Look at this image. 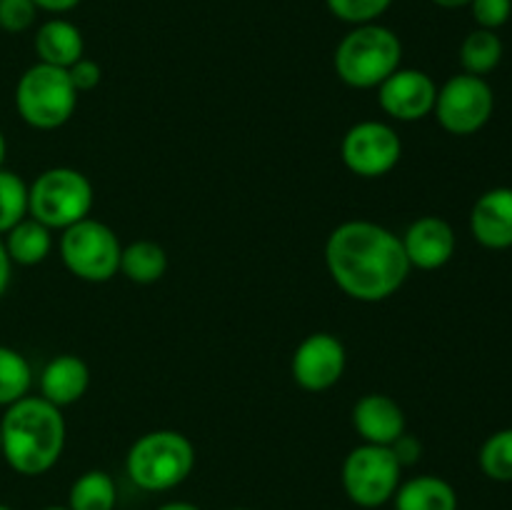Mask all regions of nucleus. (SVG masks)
<instances>
[{
    "instance_id": "f257e3e1",
    "label": "nucleus",
    "mask_w": 512,
    "mask_h": 510,
    "mask_svg": "<svg viewBox=\"0 0 512 510\" xmlns=\"http://www.w3.org/2000/svg\"><path fill=\"white\" fill-rule=\"evenodd\" d=\"M325 265L348 298L380 303L398 293L410 275L403 240L373 220H345L325 243Z\"/></svg>"
},
{
    "instance_id": "f03ea898",
    "label": "nucleus",
    "mask_w": 512,
    "mask_h": 510,
    "mask_svg": "<svg viewBox=\"0 0 512 510\" xmlns=\"http://www.w3.org/2000/svg\"><path fill=\"white\" fill-rule=\"evenodd\" d=\"M65 418L58 405L40 395H25L0 418V455L25 478L53 468L65 448Z\"/></svg>"
},
{
    "instance_id": "7ed1b4c3",
    "label": "nucleus",
    "mask_w": 512,
    "mask_h": 510,
    "mask_svg": "<svg viewBox=\"0 0 512 510\" xmlns=\"http://www.w3.org/2000/svg\"><path fill=\"white\" fill-rule=\"evenodd\" d=\"M400 60H403V43L398 33L380 23L353 25L333 55L338 78L358 90L378 88L400 68Z\"/></svg>"
},
{
    "instance_id": "20e7f679",
    "label": "nucleus",
    "mask_w": 512,
    "mask_h": 510,
    "mask_svg": "<svg viewBox=\"0 0 512 510\" xmlns=\"http://www.w3.org/2000/svg\"><path fill=\"white\" fill-rule=\"evenodd\" d=\"M195 445L178 430H150L128 450L125 473L145 493H165L190 478Z\"/></svg>"
},
{
    "instance_id": "39448f33",
    "label": "nucleus",
    "mask_w": 512,
    "mask_h": 510,
    "mask_svg": "<svg viewBox=\"0 0 512 510\" xmlns=\"http://www.w3.org/2000/svg\"><path fill=\"white\" fill-rule=\"evenodd\" d=\"M78 108V90L65 68L35 63L15 85V110L35 130H55L68 123Z\"/></svg>"
},
{
    "instance_id": "423d86ee",
    "label": "nucleus",
    "mask_w": 512,
    "mask_h": 510,
    "mask_svg": "<svg viewBox=\"0 0 512 510\" xmlns=\"http://www.w3.org/2000/svg\"><path fill=\"white\" fill-rule=\"evenodd\" d=\"M93 185L75 168H48L28 185V215L50 230H65L93 210Z\"/></svg>"
},
{
    "instance_id": "0eeeda50",
    "label": "nucleus",
    "mask_w": 512,
    "mask_h": 510,
    "mask_svg": "<svg viewBox=\"0 0 512 510\" xmlns=\"http://www.w3.org/2000/svg\"><path fill=\"white\" fill-rule=\"evenodd\" d=\"M58 250L65 268L85 283H108L115 273H120L123 245L118 235L110 225L90 215L63 230Z\"/></svg>"
},
{
    "instance_id": "6e6552de",
    "label": "nucleus",
    "mask_w": 512,
    "mask_h": 510,
    "mask_svg": "<svg viewBox=\"0 0 512 510\" xmlns=\"http://www.w3.org/2000/svg\"><path fill=\"white\" fill-rule=\"evenodd\" d=\"M403 468L388 445L363 443L345 455L343 490L360 508H380L390 503L400 488Z\"/></svg>"
},
{
    "instance_id": "1a4fd4ad",
    "label": "nucleus",
    "mask_w": 512,
    "mask_h": 510,
    "mask_svg": "<svg viewBox=\"0 0 512 510\" xmlns=\"http://www.w3.org/2000/svg\"><path fill=\"white\" fill-rule=\"evenodd\" d=\"M495 110V93L480 75L460 73L445 80L435 98V118L450 135H475L488 125Z\"/></svg>"
},
{
    "instance_id": "9d476101",
    "label": "nucleus",
    "mask_w": 512,
    "mask_h": 510,
    "mask_svg": "<svg viewBox=\"0 0 512 510\" xmlns=\"http://www.w3.org/2000/svg\"><path fill=\"white\" fill-rule=\"evenodd\" d=\"M340 155L350 173L360 178H380L400 163L403 140L398 130L383 120H360L343 135Z\"/></svg>"
},
{
    "instance_id": "9b49d317",
    "label": "nucleus",
    "mask_w": 512,
    "mask_h": 510,
    "mask_svg": "<svg viewBox=\"0 0 512 510\" xmlns=\"http://www.w3.org/2000/svg\"><path fill=\"white\" fill-rule=\"evenodd\" d=\"M345 363L348 355L343 340L335 338L333 333H310L295 348L290 373L303 390L323 393L343 378Z\"/></svg>"
},
{
    "instance_id": "f8f14e48",
    "label": "nucleus",
    "mask_w": 512,
    "mask_h": 510,
    "mask_svg": "<svg viewBox=\"0 0 512 510\" xmlns=\"http://www.w3.org/2000/svg\"><path fill=\"white\" fill-rule=\"evenodd\" d=\"M438 85L425 70L398 68L378 85V103L385 115L400 123H415L433 113Z\"/></svg>"
},
{
    "instance_id": "ddd939ff",
    "label": "nucleus",
    "mask_w": 512,
    "mask_h": 510,
    "mask_svg": "<svg viewBox=\"0 0 512 510\" xmlns=\"http://www.w3.org/2000/svg\"><path fill=\"white\" fill-rule=\"evenodd\" d=\"M400 240H403L410 268L418 270H438L448 265L458 245L453 225L438 215H423L413 220Z\"/></svg>"
},
{
    "instance_id": "4468645a",
    "label": "nucleus",
    "mask_w": 512,
    "mask_h": 510,
    "mask_svg": "<svg viewBox=\"0 0 512 510\" xmlns=\"http://www.w3.org/2000/svg\"><path fill=\"white\" fill-rule=\"evenodd\" d=\"M470 233L483 248H512V188H490L470 210Z\"/></svg>"
},
{
    "instance_id": "2eb2a0df",
    "label": "nucleus",
    "mask_w": 512,
    "mask_h": 510,
    "mask_svg": "<svg viewBox=\"0 0 512 510\" xmlns=\"http://www.w3.org/2000/svg\"><path fill=\"white\" fill-rule=\"evenodd\" d=\"M353 428L370 445H393L405 433V413L390 395L368 393L353 405Z\"/></svg>"
},
{
    "instance_id": "dca6fc26",
    "label": "nucleus",
    "mask_w": 512,
    "mask_h": 510,
    "mask_svg": "<svg viewBox=\"0 0 512 510\" xmlns=\"http://www.w3.org/2000/svg\"><path fill=\"white\" fill-rule=\"evenodd\" d=\"M40 398L48 403L65 408L73 405L88 393L90 388V368L83 358L73 353L55 355L40 373Z\"/></svg>"
},
{
    "instance_id": "f3484780",
    "label": "nucleus",
    "mask_w": 512,
    "mask_h": 510,
    "mask_svg": "<svg viewBox=\"0 0 512 510\" xmlns=\"http://www.w3.org/2000/svg\"><path fill=\"white\" fill-rule=\"evenodd\" d=\"M35 53H38V63L70 68L85 53L83 33H80L78 25L65 18L45 20L35 30Z\"/></svg>"
},
{
    "instance_id": "a211bd4d",
    "label": "nucleus",
    "mask_w": 512,
    "mask_h": 510,
    "mask_svg": "<svg viewBox=\"0 0 512 510\" xmlns=\"http://www.w3.org/2000/svg\"><path fill=\"white\" fill-rule=\"evenodd\" d=\"M395 510H458V493L440 475H415L393 495Z\"/></svg>"
},
{
    "instance_id": "6ab92c4d",
    "label": "nucleus",
    "mask_w": 512,
    "mask_h": 510,
    "mask_svg": "<svg viewBox=\"0 0 512 510\" xmlns=\"http://www.w3.org/2000/svg\"><path fill=\"white\" fill-rule=\"evenodd\" d=\"M3 243L5 250H8L10 263L28 268V265L43 263L50 255V250H53V230L28 215L5 233Z\"/></svg>"
},
{
    "instance_id": "aec40b11",
    "label": "nucleus",
    "mask_w": 512,
    "mask_h": 510,
    "mask_svg": "<svg viewBox=\"0 0 512 510\" xmlns=\"http://www.w3.org/2000/svg\"><path fill=\"white\" fill-rule=\"evenodd\" d=\"M168 270V253L155 240H135L120 253V273L138 285L158 283Z\"/></svg>"
},
{
    "instance_id": "412c9836",
    "label": "nucleus",
    "mask_w": 512,
    "mask_h": 510,
    "mask_svg": "<svg viewBox=\"0 0 512 510\" xmlns=\"http://www.w3.org/2000/svg\"><path fill=\"white\" fill-rule=\"evenodd\" d=\"M503 53L505 45L500 40L498 30L475 28L473 33L465 35L463 45H460V65H463V73L485 78V75L498 68L500 60H503Z\"/></svg>"
},
{
    "instance_id": "4be33fe9",
    "label": "nucleus",
    "mask_w": 512,
    "mask_h": 510,
    "mask_svg": "<svg viewBox=\"0 0 512 510\" xmlns=\"http://www.w3.org/2000/svg\"><path fill=\"white\" fill-rule=\"evenodd\" d=\"M118 488L105 470H85L68 490L70 510H115Z\"/></svg>"
},
{
    "instance_id": "5701e85b",
    "label": "nucleus",
    "mask_w": 512,
    "mask_h": 510,
    "mask_svg": "<svg viewBox=\"0 0 512 510\" xmlns=\"http://www.w3.org/2000/svg\"><path fill=\"white\" fill-rule=\"evenodd\" d=\"M33 385V368L18 350L0 345V408H8L15 400L25 398Z\"/></svg>"
},
{
    "instance_id": "b1692460",
    "label": "nucleus",
    "mask_w": 512,
    "mask_h": 510,
    "mask_svg": "<svg viewBox=\"0 0 512 510\" xmlns=\"http://www.w3.org/2000/svg\"><path fill=\"white\" fill-rule=\"evenodd\" d=\"M480 470L495 483H512V428L495 430L478 453Z\"/></svg>"
},
{
    "instance_id": "393cba45",
    "label": "nucleus",
    "mask_w": 512,
    "mask_h": 510,
    "mask_svg": "<svg viewBox=\"0 0 512 510\" xmlns=\"http://www.w3.org/2000/svg\"><path fill=\"white\" fill-rule=\"evenodd\" d=\"M28 218V185L13 170H0V235Z\"/></svg>"
},
{
    "instance_id": "a878e982",
    "label": "nucleus",
    "mask_w": 512,
    "mask_h": 510,
    "mask_svg": "<svg viewBox=\"0 0 512 510\" xmlns=\"http://www.w3.org/2000/svg\"><path fill=\"white\" fill-rule=\"evenodd\" d=\"M330 13L350 25L378 23L380 15L388 13L393 0H325Z\"/></svg>"
},
{
    "instance_id": "bb28decb",
    "label": "nucleus",
    "mask_w": 512,
    "mask_h": 510,
    "mask_svg": "<svg viewBox=\"0 0 512 510\" xmlns=\"http://www.w3.org/2000/svg\"><path fill=\"white\" fill-rule=\"evenodd\" d=\"M38 8L33 0H0V30L5 33H25L33 28Z\"/></svg>"
},
{
    "instance_id": "cd10ccee",
    "label": "nucleus",
    "mask_w": 512,
    "mask_h": 510,
    "mask_svg": "<svg viewBox=\"0 0 512 510\" xmlns=\"http://www.w3.org/2000/svg\"><path fill=\"white\" fill-rule=\"evenodd\" d=\"M470 13L478 28L500 30L512 15V0H470Z\"/></svg>"
},
{
    "instance_id": "c85d7f7f",
    "label": "nucleus",
    "mask_w": 512,
    "mask_h": 510,
    "mask_svg": "<svg viewBox=\"0 0 512 510\" xmlns=\"http://www.w3.org/2000/svg\"><path fill=\"white\" fill-rule=\"evenodd\" d=\"M65 70H68L70 83H73V88L78 90V93H88V90L98 88L100 78H103V70H100V65L95 63V60L85 58V55L80 60H75V63Z\"/></svg>"
},
{
    "instance_id": "c756f323",
    "label": "nucleus",
    "mask_w": 512,
    "mask_h": 510,
    "mask_svg": "<svg viewBox=\"0 0 512 510\" xmlns=\"http://www.w3.org/2000/svg\"><path fill=\"white\" fill-rule=\"evenodd\" d=\"M390 450H393V455H395V460L400 463V468H408V465H415L420 460V455H423V443H420L415 435H410L408 430H405V433L400 435L393 445H390Z\"/></svg>"
},
{
    "instance_id": "7c9ffc66",
    "label": "nucleus",
    "mask_w": 512,
    "mask_h": 510,
    "mask_svg": "<svg viewBox=\"0 0 512 510\" xmlns=\"http://www.w3.org/2000/svg\"><path fill=\"white\" fill-rule=\"evenodd\" d=\"M35 8L45 10V13H53V15H63L70 13L73 8H78L80 0H33Z\"/></svg>"
},
{
    "instance_id": "2f4dec72",
    "label": "nucleus",
    "mask_w": 512,
    "mask_h": 510,
    "mask_svg": "<svg viewBox=\"0 0 512 510\" xmlns=\"http://www.w3.org/2000/svg\"><path fill=\"white\" fill-rule=\"evenodd\" d=\"M10 270H13V263H10L8 250H5L3 238H0V298H3L10 285Z\"/></svg>"
},
{
    "instance_id": "473e14b6",
    "label": "nucleus",
    "mask_w": 512,
    "mask_h": 510,
    "mask_svg": "<svg viewBox=\"0 0 512 510\" xmlns=\"http://www.w3.org/2000/svg\"><path fill=\"white\" fill-rule=\"evenodd\" d=\"M430 3H435L438 8H445V10H458V8H465V5H470V0H430Z\"/></svg>"
},
{
    "instance_id": "72a5a7b5",
    "label": "nucleus",
    "mask_w": 512,
    "mask_h": 510,
    "mask_svg": "<svg viewBox=\"0 0 512 510\" xmlns=\"http://www.w3.org/2000/svg\"><path fill=\"white\" fill-rule=\"evenodd\" d=\"M158 510H203V508H198L195 503H185V500H175V503L160 505Z\"/></svg>"
},
{
    "instance_id": "f704fd0d",
    "label": "nucleus",
    "mask_w": 512,
    "mask_h": 510,
    "mask_svg": "<svg viewBox=\"0 0 512 510\" xmlns=\"http://www.w3.org/2000/svg\"><path fill=\"white\" fill-rule=\"evenodd\" d=\"M5 153H8V143H5V135H3V130H0V170H3Z\"/></svg>"
},
{
    "instance_id": "c9c22d12",
    "label": "nucleus",
    "mask_w": 512,
    "mask_h": 510,
    "mask_svg": "<svg viewBox=\"0 0 512 510\" xmlns=\"http://www.w3.org/2000/svg\"><path fill=\"white\" fill-rule=\"evenodd\" d=\"M43 510H70L68 505H48V508H43Z\"/></svg>"
},
{
    "instance_id": "e433bc0d",
    "label": "nucleus",
    "mask_w": 512,
    "mask_h": 510,
    "mask_svg": "<svg viewBox=\"0 0 512 510\" xmlns=\"http://www.w3.org/2000/svg\"><path fill=\"white\" fill-rule=\"evenodd\" d=\"M0 510H13V508H10V505H3V503H0Z\"/></svg>"
},
{
    "instance_id": "4c0bfd02",
    "label": "nucleus",
    "mask_w": 512,
    "mask_h": 510,
    "mask_svg": "<svg viewBox=\"0 0 512 510\" xmlns=\"http://www.w3.org/2000/svg\"><path fill=\"white\" fill-rule=\"evenodd\" d=\"M230 510H250V508H230Z\"/></svg>"
}]
</instances>
